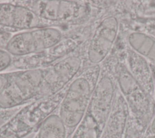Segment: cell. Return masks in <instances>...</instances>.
<instances>
[{"label":"cell","instance_id":"obj_1","mask_svg":"<svg viewBox=\"0 0 155 138\" xmlns=\"http://www.w3.org/2000/svg\"><path fill=\"white\" fill-rule=\"evenodd\" d=\"M33 10L49 27L69 29L90 23L99 13L91 1H16Z\"/></svg>","mask_w":155,"mask_h":138},{"label":"cell","instance_id":"obj_2","mask_svg":"<svg viewBox=\"0 0 155 138\" xmlns=\"http://www.w3.org/2000/svg\"><path fill=\"white\" fill-rule=\"evenodd\" d=\"M101 65L84 67L68 84L59 114L70 134L82 120L99 80Z\"/></svg>","mask_w":155,"mask_h":138},{"label":"cell","instance_id":"obj_3","mask_svg":"<svg viewBox=\"0 0 155 138\" xmlns=\"http://www.w3.org/2000/svg\"><path fill=\"white\" fill-rule=\"evenodd\" d=\"M114 77L103 69L87 109L73 138H101L110 117L116 91Z\"/></svg>","mask_w":155,"mask_h":138},{"label":"cell","instance_id":"obj_4","mask_svg":"<svg viewBox=\"0 0 155 138\" xmlns=\"http://www.w3.org/2000/svg\"><path fill=\"white\" fill-rule=\"evenodd\" d=\"M68 85L53 95L33 100L19 109L0 127V138H23L38 130L41 123L59 108Z\"/></svg>","mask_w":155,"mask_h":138},{"label":"cell","instance_id":"obj_5","mask_svg":"<svg viewBox=\"0 0 155 138\" xmlns=\"http://www.w3.org/2000/svg\"><path fill=\"white\" fill-rule=\"evenodd\" d=\"M95 21L68 29L58 43L44 51L30 55L13 57L11 68L16 71L43 69L73 53L88 39Z\"/></svg>","mask_w":155,"mask_h":138},{"label":"cell","instance_id":"obj_6","mask_svg":"<svg viewBox=\"0 0 155 138\" xmlns=\"http://www.w3.org/2000/svg\"><path fill=\"white\" fill-rule=\"evenodd\" d=\"M117 70L118 89L127 103L130 116L149 126L155 113L154 98L136 80L125 64L120 63Z\"/></svg>","mask_w":155,"mask_h":138},{"label":"cell","instance_id":"obj_7","mask_svg":"<svg viewBox=\"0 0 155 138\" xmlns=\"http://www.w3.org/2000/svg\"><path fill=\"white\" fill-rule=\"evenodd\" d=\"M43 69L13 71L10 81L0 94V109H12L36 100Z\"/></svg>","mask_w":155,"mask_h":138},{"label":"cell","instance_id":"obj_8","mask_svg":"<svg viewBox=\"0 0 155 138\" xmlns=\"http://www.w3.org/2000/svg\"><path fill=\"white\" fill-rule=\"evenodd\" d=\"M68 29L45 27L16 33L10 38L5 50L13 57L37 53L58 43Z\"/></svg>","mask_w":155,"mask_h":138},{"label":"cell","instance_id":"obj_9","mask_svg":"<svg viewBox=\"0 0 155 138\" xmlns=\"http://www.w3.org/2000/svg\"><path fill=\"white\" fill-rule=\"evenodd\" d=\"M84 66L83 45L73 53L43 69V77L37 99L59 92L70 83Z\"/></svg>","mask_w":155,"mask_h":138},{"label":"cell","instance_id":"obj_10","mask_svg":"<svg viewBox=\"0 0 155 138\" xmlns=\"http://www.w3.org/2000/svg\"><path fill=\"white\" fill-rule=\"evenodd\" d=\"M119 30V22L113 16L96 19L92 32L84 44L85 66L101 65L114 46Z\"/></svg>","mask_w":155,"mask_h":138},{"label":"cell","instance_id":"obj_11","mask_svg":"<svg viewBox=\"0 0 155 138\" xmlns=\"http://www.w3.org/2000/svg\"><path fill=\"white\" fill-rule=\"evenodd\" d=\"M49 27L30 8L16 1L0 2V29L12 33Z\"/></svg>","mask_w":155,"mask_h":138},{"label":"cell","instance_id":"obj_12","mask_svg":"<svg viewBox=\"0 0 155 138\" xmlns=\"http://www.w3.org/2000/svg\"><path fill=\"white\" fill-rule=\"evenodd\" d=\"M128 117L127 103L117 88L111 111L101 138H124Z\"/></svg>","mask_w":155,"mask_h":138},{"label":"cell","instance_id":"obj_13","mask_svg":"<svg viewBox=\"0 0 155 138\" xmlns=\"http://www.w3.org/2000/svg\"><path fill=\"white\" fill-rule=\"evenodd\" d=\"M130 72L140 86L152 97L154 95V78L151 67L146 58L133 50L127 51V64Z\"/></svg>","mask_w":155,"mask_h":138},{"label":"cell","instance_id":"obj_14","mask_svg":"<svg viewBox=\"0 0 155 138\" xmlns=\"http://www.w3.org/2000/svg\"><path fill=\"white\" fill-rule=\"evenodd\" d=\"M132 50L151 61L155 62V38L140 32H133L127 38Z\"/></svg>","mask_w":155,"mask_h":138},{"label":"cell","instance_id":"obj_15","mask_svg":"<svg viewBox=\"0 0 155 138\" xmlns=\"http://www.w3.org/2000/svg\"><path fill=\"white\" fill-rule=\"evenodd\" d=\"M67 128L58 114L49 116L38 129V138H66Z\"/></svg>","mask_w":155,"mask_h":138},{"label":"cell","instance_id":"obj_16","mask_svg":"<svg viewBox=\"0 0 155 138\" xmlns=\"http://www.w3.org/2000/svg\"><path fill=\"white\" fill-rule=\"evenodd\" d=\"M147 128L129 114L124 138H145Z\"/></svg>","mask_w":155,"mask_h":138},{"label":"cell","instance_id":"obj_17","mask_svg":"<svg viewBox=\"0 0 155 138\" xmlns=\"http://www.w3.org/2000/svg\"><path fill=\"white\" fill-rule=\"evenodd\" d=\"M13 57L6 50L0 49V73L11 68Z\"/></svg>","mask_w":155,"mask_h":138},{"label":"cell","instance_id":"obj_18","mask_svg":"<svg viewBox=\"0 0 155 138\" xmlns=\"http://www.w3.org/2000/svg\"><path fill=\"white\" fill-rule=\"evenodd\" d=\"M14 33L0 29V49L5 50L6 46Z\"/></svg>","mask_w":155,"mask_h":138},{"label":"cell","instance_id":"obj_19","mask_svg":"<svg viewBox=\"0 0 155 138\" xmlns=\"http://www.w3.org/2000/svg\"><path fill=\"white\" fill-rule=\"evenodd\" d=\"M13 74V71L0 73V94L5 88Z\"/></svg>","mask_w":155,"mask_h":138},{"label":"cell","instance_id":"obj_20","mask_svg":"<svg viewBox=\"0 0 155 138\" xmlns=\"http://www.w3.org/2000/svg\"><path fill=\"white\" fill-rule=\"evenodd\" d=\"M149 126H150V131L151 133V134L155 135V116L153 118Z\"/></svg>","mask_w":155,"mask_h":138},{"label":"cell","instance_id":"obj_21","mask_svg":"<svg viewBox=\"0 0 155 138\" xmlns=\"http://www.w3.org/2000/svg\"><path fill=\"white\" fill-rule=\"evenodd\" d=\"M145 138H155V135L153 134H149L147 136L145 137Z\"/></svg>","mask_w":155,"mask_h":138},{"label":"cell","instance_id":"obj_22","mask_svg":"<svg viewBox=\"0 0 155 138\" xmlns=\"http://www.w3.org/2000/svg\"><path fill=\"white\" fill-rule=\"evenodd\" d=\"M154 100H155V89H154Z\"/></svg>","mask_w":155,"mask_h":138},{"label":"cell","instance_id":"obj_23","mask_svg":"<svg viewBox=\"0 0 155 138\" xmlns=\"http://www.w3.org/2000/svg\"><path fill=\"white\" fill-rule=\"evenodd\" d=\"M37 138H38V137H37Z\"/></svg>","mask_w":155,"mask_h":138}]
</instances>
